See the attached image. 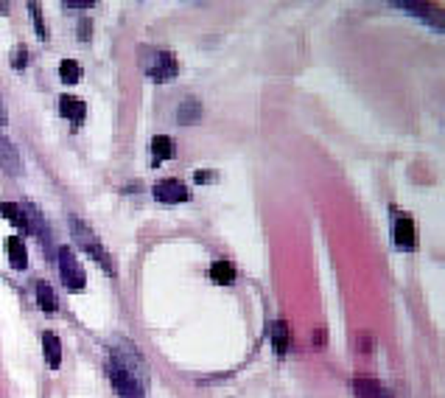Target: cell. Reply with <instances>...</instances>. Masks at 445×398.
<instances>
[{
	"label": "cell",
	"instance_id": "6da1fadb",
	"mask_svg": "<svg viewBox=\"0 0 445 398\" xmlns=\"http://www.w3.org/2000/svg\"><path fill=\"white\" fill-rule=\"evenodd\" d=\"M110 364L115 370H121L123 376H129L137 387H149V367L140 356V351L129 342V339H115L112 342V351H110Z\"/></svg>",
	"mask_w": 445,
	"mask_h": 398
},
{
	"label": "cell",
	"instance_id": "7a4b0ae2",
	"mask_svg": "<svg viewBox=\"0 0 445 398\" xmlns=\"http://www.w3.org/2000/svg\"><path fill=\"white\" fill-rule=\"evenodd\" d=\"M137 65H140V71H143L149 79H154V82H160V84L174 82L176 73H179V65H176L174 54L160 51V48H151V45H140V48H137Z\"/></svg>",
	"mask_w": 445,
	"mask_h": 398
},
{
	"label": "cell",
	"instance_id": "3957f363",
	"mask_svg": "<svg viewBox=\"0 0 445 398\" xmlns=\"http://www.w3.org/2000/svg\"><path fill=\"white\" fill-rule=\"evenodd\" d=\"M70 233H73V239L79 242V247L96 261V264H101L110 275H115V267H112V258H110V253L104 250V244L98 242V236L82 222V219H70Z\"/></svg>",
	"mask_w": 445,
	"mask_h": 398
},
{
	"label": "cell",
	"instance_id": "277c9868",
	"mask_svg": "<svg viewBox=\"0 0 445 398\" xmlns=\"http://www.w3.org/2000/svg\"><path fill=\"white\" fill-rule=\"evenodd\" d=\"M56 261H59V275H62L65 286H68L70 292H82L84 283H87V278H84V270H82L76 253H73L70 247H59V258H56Z\"/></svg>",
	"mask_w": 445,
	"mask_h": 398
},
{
	"label": "cell",
	"instance_id": "5b68a950",
	"mask_svg": "<svg viewBox=\"0 0 445 398\" xmlns=\"http://www.w3.org/2000/svg\"><path fill=\"white\" fill-rule=\"evenodd\" d=\"M151 193L163 205H179V202H188V199H190V191H188V185L182 179H160Z\"/></svg>",
	"mask_w": 445,
	"mask_h": 398
},
{
	"label": "cell",
	"instance_id": "8992f818",
	"mask_svg": "<svg viewBox=\"0 0 445 398\" xmlns=\"http://www.w3.org/2000/svg\"><path fill=\"white\" fill-rule=\"evenodd\" d=\"M23 211H26V219H29V230H34V236L40 239V244L45 247L48 256H56L54 247H51V228H48V222L43 219V214H40L37 208H23Z\"/></svg>",
	"mask_w": 445,
	"mask_h": 398
},
{
	"label": "cell",
	"instance_id": "52a82bcc",
	"mask_svg": "<svg viewBox=\"0 0 445 398\" xmlns=\"http://www.w3.org/2000/svg\"><path fill=\"white\" fill-rule=\"evenodd\" d=\"M395 244L400 250H417V228L409 216H398L395 219Z\"/></svg>",
	"mask_w": 445,
	"mask_h": 398
},
{
	"label": "cell",
	"instance_id": "ba28073f",
	"mask_svg": "<svg viewBox=\"0 0 445 398\" xmlns=\"http://www.w3.org/2000/svg\"><path fill=\"white\" fill-rule=\"evenodd\" d=\"M0 168H3L6 174H15V177L23 174V160H20L17 149L12 146V140L6 135H0Z\"/></svg>",
	"mask_w": 445,
	"mask_h": 398
},
{
	"label": "cell",
	"instance_id": "9c48e42d",
	"mask_svg": "<svg viewBox=\"0 0 445 398\" xmlns=\"http://www.w3.org/2000/svg\"><path fill=\"white\" fill-rule=\"evenodd\" d=\"M107 373H110V378H112V384H115V390H118L121 398H143V395H146L143 387H137L129 376H123L121 370H115L110 362H107Z\"/></svg>",
	"mask_w": 445,
	"mask_h": 398
},
{
	"label": "cell",
	"instance_id": "30bf717a",
	"mask_svg": "<svg viewBox=\"0 0 445 398\" xmlns=\"http://www.w3.org/2000/svg\"><path fill=\"white\" fill-rule=\"evenodd\" d=\"M353 392H356V398H392V392L381 381L364 378V376L353 378Z\"/></svg>",
	"mask_w": 445,
	"mask_h": 398
},
{
	"label": "cell",
	"instance_id": "8fae6325",
	"mask_svg": "<svg viewBox=\"0 0 445 398\" xmlns=\"http://www.w3.org/2000/svg\"><path fill=\"white\" fill-rule=\"evenodd\" d=\"M395 6H398V9H406L409 15H417V17H423L425 23H431V26H437V29H442V15H439V12H434L428 3H412V0H395Z\"/></svg>",
	"mask_w": 445,
	"mask_h": 398
},
{
	"label": "cell",
	"instance_id": "7c38bea8",
	"mask_svg": "<svg viewBox=\"0 0 445 398\" xmlns=\"http://www.w3.org/2000/svg\"><path fill=\"white\" fill-rule=\"evenodd\" d=\"M59 115L73 121V124H82L87 118V107H84V101L79 96H62L59 98Z\"/></svg>",
	"mask_w": 445,
	"mask_h": 398
},
{
	"label": "cell",
	"instance_id": "4fadbf2b",
	"mask_svg": "<svg viewBox=\"0 0 445 398\" xmlns=\"http://www.w3.org/2000/svg\"><path fill=\"white\" fill-rule=\"evenodd\" d=\"M174 154H176V146H174V140H171L168 135H154V138H151V163H154V165L171 160Z\"/></svg>",
	"mask_w": 445,
	"mask_h": 398
},
{
	"label": "cell",
	"instance_id": "5bb4252c",
	"mask_svg": "<svg viewBox=\"0 0 445 398\" xmlns=\"http://www.w3.org/2000/svg\"><path fill=\"white\" fill-rule=\"evenodd\" d=\"M6 253H9V264L15 270H26L29 267V250H26L20 236H9L6 239Z\"/></svg>",
	"mask_w": 445,
	"mask_h": 398
},
{
	"label": "cell",
	"instance_id": "9a60e30c",
	"mask_svg": "<svg viewBox=\"0 0 445 398\" xmlns=\"http://www.w3.org/2000/svg\"><path fill=\"white\" fill-rule=\"evenodd\" d=\"M210 281L218 283V286H230V283L236 281V267H233V261H227V258L213 261V267H210Z\"/></svg>",
	"mask_w": 445,
	"mask_h": 398
},
{
	"label": "cell",
	"instance_id": "2e32d148",
	"mask_svg": "<svg viewBox=\"0 0 445 398\" xmlns=\"http://www.w3.org/2000/svg\"><path fill=\"white\" fill-rule=\"evenodd\" d=\"M43 348H45V362H48V367H51V370H59V364H62V342H59V337L51 334V331H45V334H43Z\"/></svg>",
	"mask_w": 445,
	"mask_h": 398
},
{
	"label": "cell",
	"instance_id": "e0dca14e",
	"mask_svg": "<svg viewBox=\"0 0 445 398\" xmlns=\"http://www.w3.org/2000/svg\"><path fill=\"white\" fill-rule=\"evenodd\" d=\"M0 216H3L6 222H12L20 233H26V230H29V219H26L23 205H15V202H0Z\"/></svg>",
	"mask_w": 445,
	"mask_h": 398
},
{
	"label": "cell",
	"instance_id": "ac0fdd59",
	"mask_svg": "<svg viewBox=\"0 0 445 398\" xmlns=\"http://www.w3.org/2000/svg\"><path fill=\"white\" fill-rule=\"evenodd\" d=\"M37 303H40V309H43L45 314H54V311H56L59 300H56V292L51 289L48 281H37Z\"/></svg>",
	"mask_w": 445,
	"mask_h": 398
},
{
	"label": "cell",
	"instance_id": "d6986e66",
	"mask_svg": "<svg viewBox=\"0 0 445 398\" xmlns=\"http://www.w3.org/2000/svg\"><path fill=\"white\" fill-rule=\"evenodd\" d=\"M202 118V104H199V98H185L182 104H179V110H176V121L179 124H196Z\"/></svg>",
	"mask_w": 445,
	"mask_h": 398
},
{
	"label": "cell",
	"instance_id": "ffe728a7",
	"mask_svg": "<svg viewBox=\"0 0 445 398\" xmlns=\"http://www.w3.org/2000/svg\"><path fill=\"white\" fill-rule=\"evenodd\" d=\"M289 342H292L289 325H286L283 320L272 323V348H275V353H278V356H283V353L289 351Z\"/></svg>",
	"mask_w": 445,
	"mask_h": 398
},
{
	"label": "cell",
	"instance_id": "44dd1931",
	"mask_svg": "<svg viewBox=\"0 0 445 398\" xmlns=\"http://www.w3.org/2000/svg\"><path fill=\"white\" fill-rule=\"evenodd\" d=\"M59 76H62L65 84H79L84 73H82V65L76 59H62L59 62Z\"/></svg>",
	"mask_w": 445,
	"mask_h": 398
},
{
	"label": "cell",
	"instance_id": "7402d4cb",
	"mask_svg": "<svg viewBox=\"0 0 445 398\" xmlns=\"http://www.w3.org/2000/svg\"><path fill=\"white\" fill-rule=\"evenodd\" d=\"M29 12H31V20H34V26H37V37L45 40L48 31H45V23H43V9H40V3H29Z\"/></svg>",
	"mask_w": 445,
	"mask_h": 398
},
{
	"label": "cell",
	"instance_id": "603a6c76",
	"mask_svg": "<svg viewBox=\"0 0 445 398\" xmlns=\"http://www.w3.org/2000/svg\"><path fill=\"white\" fill-rule=\"evenodd\" d=\"M26 62H29V48H26V45H17V51H15V59H12V65H15L17 71H23V68H26Z\"/></svg>",
	"mask_w": 445,
	"mask_h": 398
},
{
	"label": "cell",
	"instance_id": "cb8c5ba5",
	"mask_svg": "<svg viewBox=\"0 0 445 398\" xmlns=\"http://www.w3.org/2000/svg\"><path fill=\"white\" fill-rule=\"evenodd\" d=\"M76 31H79V37L87 43V40L93 37V20H87V17H84V20L79 23V29H76Z\"/></svg>",
	"mask_w": 445,
	"mask_h": 398
},
{
	"label": "cell",
	"instance_id": "d4e9b609",
	"mask_svg": "<svg viewBox=\"0 0 445 398\" xmlns=\"http://www.w3.org/2000/svg\"><path fill=\"white\" fill-rule=\"evenodd\" d=\"M96 0H65V9H93Z\"/></svg>",
	"mask_w": 445,
	"mask_h": 398
},
{
	"label": "cell",
	"instance_id": "484cf974",
	"mask_svg": "<svg viewBox=\"0 0 445 398\" xmlns=\"http://www.w3.org/2000/svg\"><path fill=\"white\" fill-rule=\"evenodd\" d=\"M193 182H196V185H207V182H216V174H213V171H196V174H193Z\"/></svg>",
	"mask_w": 445,
	"mask_h": 398
},
{
	"label": "cell",
	"instance_id": "4316f807",
	"mask_svg": "<svg viewBox=\"0 0 445 398\" xmlns=\"http://www.w3.org/2000/svg\"><path fill=\"white\" fill-rule=\"evenodd\" d=\"M6 118H9V115H6V104H3V96H0V126L6 124Z\"/></svg>",
	"mask_w": 445,
	"mask_h": 398
}]
</instances>
